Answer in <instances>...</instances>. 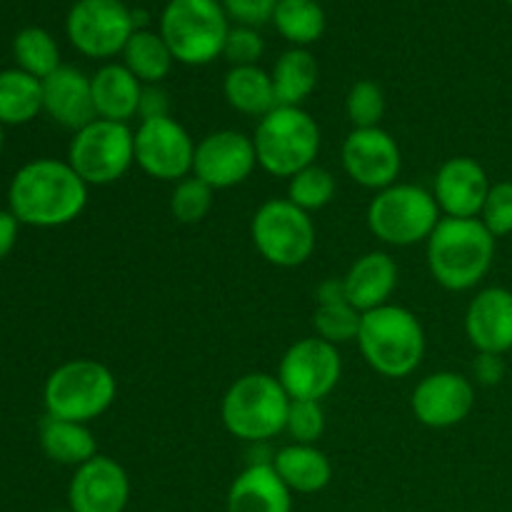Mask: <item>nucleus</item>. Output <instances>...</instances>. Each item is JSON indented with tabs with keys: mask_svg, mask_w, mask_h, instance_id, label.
Listing matches in <instances>:
<instances>
[{
	"mask_svg": "<svg viewBox=\"0 0 512 512\" xmlns=\"http://www.w3.org/2000/svg\"><path fill=\"white\" fill-rule=\"evenodd\" d=\"M90 185L68 160L38 158L13 175L8 188L10 213L33 228H60L83 215Z\"/></svg>",
	"mask_w": 512,
	"mask_h": 512,
	"instance_id": "nucleus-1",
	"label": "nucleus"
},
{
	"mask_svg": "<svg viewBox=\"0 0 512 512\" xmlns=\"http://www.w3.org/2000/svg\"><path fill=\"white\" fill-rule=\"evenodd\" d=\"M495 245L498 240L478 218H443L425 243V260L440 288L465 293L488 278Z\"/></svg>",
	"mask_w": 512,
	"mask_h": 512,
	"instance_id": "nucleus-2",
	"label": "nucleus"
},
{
	"mask_svg": "<svg viewBox=\"0 0 512 512\" xmlns=\"http://www.w3.org/2000/svg\"><path fill=\"white\" fill-rule=\"evenodd\" d=\"M358 348L365 363L383 378H408L425 358V328L413 310L388 303L363 313Z\"/></svg>",
	"mask_w": 512,
	"mask_h": 512,
	"instance_id": "nucleus-3",
	"label": "nucleus"
},
{
	"mask_svg": "<svg viewBox=\"0 0 512 512\" xmlns=\"http://www.w3.org/2000/svg\"><path fill=\"white\" fill-rule=\"evenodd\" d=\"M290 398L270 373L240 375L220 400V420L233 438L260 445L285 433Z\"/></svg>",
	"mask_w": 512,
	"mask_h": 512,
	"instance_id": "nucleus-4",
	"label": "nucleus"
},
{
	"mask_svg": "<svg viewBox=\"0 0 512 512\" xmlns=\"http://www.w3.org/2000/svg\"><path fill=\"white\" fill-rule=\"evenodd\" d=\"M258 168L273 178L290 180L308 165L318 163L320 125L305 108L278 105L258 120L253 133Z\"/></svg>",
	"mask_w": 512,
	"mask_h": 512,
	"instance_id": "nucleus-5",
	"label": "nucleus"
},
{
	"mask_svg": "<svg viewBox=\"0 0 512 512\" xmlns=\"http://www.w3.org/2000/svg\"><path fill=\"white\" fill-rule=\"evenodd\" d=\"M118 398V378L108 365L90 358L68 360L48 375L43 388L45 413L50 418L93 423L108 413Z\"/></svg>",
	"mask_w": 512,
	"mask_h": 512,
	"instance_id": "nucleus-6",
	"label": "nucleus"
},
{
	"mask_svg": "<svg viewBox=\"0 0 512 512\" xmlns=\"http://www.w3.org/2000/svg\"><path fill=\"white\" fill-rule=\"evenodd\" d=\"M228 30L230 20L220 0H168L158 23L175 63L190 68L223 58Z\"/></svg>",
	"mask_w": 512,
	"mask_h": 512,
	"instance_id": "nucleus-7",
	"label": "nucleus"
},
{
	"mask_svg": "<svg viewBox=\"0 0 512 512\" xmlns=\"http://www.w3.org/2000/svg\"><path fill=\"white\" fill-rule=\"evenodd\" d=\"M443 220L433 190L415 183H395L378 190L365 210V223L373 238L390 248H413L428 243Z\"/></svg>",
	"mask_w": 512,
	"mask_h": 512,
	"instance_id": "nucleus-8",
	"label": "nucleus"
},
{
	"mask_svg": "<svg viewBox=\"0 0 512 512\" xmlns=\"http://www.w3.org/2000/svg\"><path fill=\"white\" fill-rule=\"evenodd\" d=\"M250 238L265 263L275 268H300L315 253L318 233L310 213L288 198H270L250 220Z\"/></svg>",
	"mask_w": 512,
	"mask_h": 512,
	"instance_id": "nucleus-9",
	"label": "nucleus"
},
{
	"mask_svg": "<svg viewBox=\"0 0 512 512\" xmlns=\"http://www.w3.org/2000/svg\"><path fill=\"white\" fill-rule=\"evenodd\" d=\"M68 163L88 185H113L135 165V128L95 118L68 145Z\"/></svg>",
	"mask_w": 512,
	"mask_h": 512,
	"instance_id": "nucleus-10",
	"label": "nucleus"
},
{
	"mask_svg": "<svg viewBox=\"0 0 512 512\" xmlns=\"http://www.w3.org/2000/svg\"><path fill=\"white\" fill-rule=\"evenodd\" d=\"M135 30L133 10L123 0H75L65 18L70 45L90 60L118 58Z\"/></svg>",
	"mask_w": 512,
	"mask_h": 512,
	"instance_id": "nucleus-11",
	"label": "nucleus"
},
{
	"mask_svg": "<svg viewBox=\"0 0 512 512\" xmlns=\"http://www.w3.org/2000/svg\"><path fill=\"white\" fill-rule=\"evenodd\" d=\"M195 145L188 128L173 115L140 120L135 128V165L148 178L175 185L193 175Z\"/></svg>",
	"mask_w": 512,
	"mask_h": 512,
	"instance_id": "nucleus-12",
	"label": "nucleus"
},
{
	"mask_svg": "<svg viewBox=\"0 0 512 512\" xmlns=\"http://www.w3.org/2000/svg\"><path fill=\"white\" fill-rule=\"evenodd\" d=\"M340 375H343L340 350L313 335V338L298 340L285 350L275 378L280 380L290 400L323 403L338 388Z\"/></svg>",
	"mask_w": 512,
	"mask_h": 512,
	"instance_id": "nucleus-13",
	"label": "nucleus"
},
{
	"mask_svg": "<svg viewBox=\"0 0 512 512\" xmlns=\"http://www.w3.org/2000/svg\"><path fill=\"white\" fill-rule=\"evenodd\" d=\"M340 163L355 185L378 193L398 183L400 170H403V153H400L398 140L383 125L353 128L343 140Z\"/></svg>",
	"mask_w": 512,
	"mask_h": 512,
	"instance_id": "nucleus-14",
	"label": "nucleus"
},
{
	"mask_svg": "<svg viewBox=\"0 0 512 512\" xmlns=\"http://www.w3.org/2000/svg\"><path fill=\"white\" fill-rule=\"evenodd\" d=\"M258 168L253 135L240 130H213L195 145L193 175L213 190H230L243 185Z\"/></svg>",
	"mask_w": 512,
	"mask_h": 512,
	"instance_id": "nucleus-15",
	"label": "nucleus"
},
{
	"mask_svg": "<svg viewBox=\"0 0 512 512\" xmlns=\"http://www.w3.org/2000/svg\"><path fill=\"white\" fill-rule=\"evenodd\" d=\"M475 408V383L453 370H438L420 380L410 395L415 420L430 430H448L465 423Z\"/></svg>",
	"mask_w": 512,
	"mask_h": 512,
	"instance_id": "nucleus-16",
	"label": "nucleus"
},
{
	"mask_svg": "<svg viewBox=\"0 0 512 512\" xmlns=\"http://www.w3.org/2000/svg\"><path fill=\"white\" fill-rule=\"evenodd\" d=\"M130 503V478L118 460L95 455L75 468L68 485V508L73 512H125Z\"/></svg>",
	"mask_w": 512,
	"mask_h": 512,
	"instance_id": "nucleus-17",
	"label": "nucleus"
},
{
	"mask_svg": "<svg viewBox=\"0 0 512 512\" xmlns=\"http://www.w3.org/2000/svg\"><path fill=\"white\" fill-rule=\"evenodd\" d=\"M490 185L493 183L478 160L455 155L440 165L430 190L443 218H480Z\"/></svg>",
	"mask_w": 512,
	"mask_h": 512,
	"instance_id": "nucleus-18",
	"label": "nucleus"
},
{
	"mask_svg": "<svg viewBox=\"0 0 512 512\" xmlns=\"http://www.w3.org/2000/svg\"><path fill=\"white\" fill-rule=\"evenodd\" d=\"M465 335L478 353L505 355L512 350V290L490 285L465 308Z\"/></svg>",
	"mask_w": 512,
	"mask_h": 512,
	"instance_id": "nucleus-19",
	"label": "nucleus"
},
{
	"mask_svg": "<svg viewBox=\"0 0 512 512\" xmlns=\"http://www.w3.org/2000/svg\"><path fill=\"white\" fill-rule=\"evenodd\" d=\"M43 113H48L60 128L73 133L93 123L98 115H95L90 75L75 65H60L55 73L43 78Z\"/></svg>",
	"mask_w": 512,
	"mask_h": 512,
	"instance_id": "nucleus-20",
	"label": "nucleus"
},
{
	"mask_svg": "<svg viewBox=\"0 0 512 512\" xmlns=\"http://www.w3.org/2000/svg\"><path fill=\"white\" fill-rule=\"evenodd\" d=\"M228 512H293V493L280 480L270 460H253L230 483Z\"/></svg>",
	"mask_w": 512,
	"mask_h": 512,
	"instance_id": "nucleus-21",
	"label": "nucleus"
},
{
	"mask_svg": "<svg viewBox=\"0 0 512 512\" xmlns=\"http://www.w3.org/2000/svg\"><path fill=\"white\" fill-rule=\"evenodd\" d=\"M398 278L400 270L393 255L385 250H370L360 255L343 275L348 303L360 313L383 308L398 290Z\"/></svg>",
	"mask_w": 512,
	"mask_h": 512,
	"instance_id": "nucleus-22",
	"label": "nucleus"
},
{
	"mask_svg": "<svg viewBox=\"0 0 512 512\" xmlns=\"http://www.w3.org/2000/svg\"><path fill=\"white\" fill-rule=\"evenodd\" d=\"M95 115L113 123H133L140 113L145 85L123 63H105L90 75Z\"/></svg>",
	"mask_w": 512,
	"mask_h": 512,
	"instance_id": "nucleus-23",
	"label": "nucleus"
},
{
	"mask_svg": "<svg viewBox=\"0 0 512 512\" xmlns=\"http://www.w3.org/2000/svg\"><path fill=\"white\" fill-rule=\"evenodd\" d=\"M270 463L293 495L323 493L333 480V463L318 445L290 443L280 448Z\"/></svg>",
	"mask_w": 512,
	"mask_h": 512,
	"instance_id": "nucleus-24",
	"label": "nucleus"
},
{
	"mask_svg": "<svg viewBox=\"0 0 512 512\" xmlns=\"http://www.w3.org/2000/svg\"><path fill=\"white\" fill-rule=\"evenodd\" d=\"M38 443L45 458L68 468H80L98 453V440L85 423L45 415L38 425Z\"/></svg>",
	"mask_w": 512,
	"mask_h": 512,
	"instance_id": "nucleus-25",
	"label": "nucleus"
},
{
	"mask_svg": "<svg viewBox=\"0 0 512 512\" xmlns=\"http://www.w3.org/2000/svg\"><path fill=\"white\" fill-rule=\"evenodd\" d=\"M270 78H273V90L278 105L303 108L305 100L318 88V60H315V55L308 48H288L275 60L273 70H270Z\"/></svg>",
	"mask_w": 512,
	"mask_h": 512,
	"instance_id": "nucleus-26",
	"label": "nucleus"
},
{
	"mask_svg": "<svg viewBox=\"0 0 512 512\" xmlns=\"http://www.w3.org/2000/svg\"><path fill=\"white\" fill-rule=\"evenodd\" d=\"M223 95L225 103L235 113L250 115V118H263L270 110L278 108L273 90V78L268 70L260 65H240L230 68L223 78Z\"/></svg>",
	"mask_w": 512,
	"mask_h": 512,
	"instance_id": "nucleus-27",
	"label": "nucleus"
},
{
	"mask_svg": "<svg viewBox=\"0 0 512 512\" xmlns=\"http://www.w3.org/2000/svg\"><path fill=\"white\" fill-rule=\"evenodd\" d=\"M120 58H123L125 68L143 85H160L175 65V58L163 35L150 28L135 30L128 43H125Z\"/></svg>",
	"mask_w": 512,
	"mask_h": 512,
	"instance_id": "nucleus-28",
	"label": "nucleus"
},
{
	"mask_svg": "<svg viewBox=\"0 0 512 512\" xmlns=\"http://www.w3.org/2000/svg\"><path fill=\"white\" fill-rule=\"evenodd\" d=\"M43 113V80L13 68L0 73V123L25 125Z\"/></svg>",
	"mask_w": 512,
	"mask_h": 512,
	"instance_id": "nucleus-29",
	"label": "nucleus"
},
{
	"mask_svg": "<svg viewBox=\"0 0 512 512\" xmlns=\"http://www.w3.org/2000/svg\"><path fill=\"white\" fill-rule=\"evenodd\" d=\"M273 25L293 48H308L323 38L328 18L318 0H280Z\"/></svg>",
	"mask_w": 512,
	"mask_h": 512,
	"instance_id": "nucleus-30",
	"label": "nucleus"
},
{
	"mask_svg": "<svg viewBox=\"0 0 512 512\" xmlns=\"http://www.w3.org/2000/svg\"><path fill=\"white\" fill-rule=\"evenodd\" d=\"M13 55L20 70L33 78L43 80L60 68V48L48 30L30 25L23 28L13 40Z\"/></svg>",
	"mask_w": 512,
	"mask_h": 512,
	"instance_id": "nucleus-31",
	"label": "nucleus"
},
{
	"mask_svg": "<svg viewBox=\"0 0 512 512\" xmlns=\"http://www.w3.org/2000/svg\"><path fill=\"white\" fill-rule=\"evenodd\" d=\"M335 193H338V180H335L333 170L313 163L288 180L285 198L305 213H315V210L328 208L335 200Z\"/></svg>",
	"mask_w": 512,
	"mask_h": 512,
	"instance_id": "nucleus-32",
	"label": "nucleus"
},
{
	"mask_svg": "<svg viewBox=\"0 0 512 512\" xmlns=\"http://www.w3.org/2000/svg\"><path fill=\"white\" fill-rule=\"evenodd\" d=\"M360 320H363V313L355 310L348 300H340V303L315 305L313 328L320 340L340 348V345L358 340Z\"/></svg>",
	"mask_w": 512,
	"mask_h": 512,
	"instance_id": "nucleus-33",
	"label": "nucleus"
},
{
	"mask_svg": "<svg viewBox=\"0 0 512 512\" xmlns=\"http://www.w3.org/2000/svg\"><path fill=\"white\" fill-rule=\"evenodd\" d=\"M215 190L205 185L203 180L188 175V178L178 180L170 193V215L183 225H198L208 218L210 208H213Z\"/></svg>",
	"mask_w": 512,
	"mask_h": 512,
	"instance_id": "nucleus-34",
	"label": "nucleus"
},
{
	"mask_svg": "<svg viewBox=\"0 0 512 512\" xmlns=\"http://www.w3.org/2000/svg\"><path fill=\"white\" fill-rule=\"evenodd\" d=\"M345 115L353 128H380L385 115V93L375 80H358L345 95Z\"/></svg>",
	"mask_w": 512,
	"mask_h": 512,
	"instance_id": "nucleus-35",
	"label": "nucleus"
},
{
	"mask_svg": "<svg viewBox=\"0 0 512 512\" xmlns=\"http://www.w3.org/2000/svg\"><path fill=\"white\" fill-rule=\"evenodd\" d=\"M285 433L300 445H318L325 433V410L315 400H290Z\"/></svg>",
	"mask_w": 512,
	"mask_h": 512,
	"instance_id": "nucleus-36",
	"label": "nucleus"
},
{
	"mask_svg": "<svg viewBox=\"0 0 512 512\" xmlns=\"http://www.w3.org/2000/svg\"><path fill=\"white\" fill-rule=\"evenodd\" d=\"M478 220L493 233L495 240L512 235V180H500V183L490 185Z\"/></svg>",
	"mask_w": 512,
	"mask_h": 512,
	"instance_id": "nucleus-37",
	"label": "nucleus"
},
{
	"mask_svg": "<svg viewBox=\"0 0 512 512\" xmlns=\"http://www.w3.org/2000/svg\"><path fill=\"white\" fill-rule=\"evenodd\" d=\"M265 53V40L258 28H245V25H230L228 38L223 45V58L228 60L230 68L240 65H258Z\"/></svg>",
	"mask_w": 512,
	"mask_h": 512,
	"instance_id": "nucleus-38",
	"label": "nucleus"
},
{
	"mask_svg": "<svg viewBox=\"0 0 512 512\" xmlns=\"http://www.w3.org/2000/svg\"><path fill=\"white\" fill-rule=\"evenodd\" d=\"M280 0H220L230 23L245 25V28H260L273 23V13Z\"/></svg>",
	"mask_w": 512,
	"mask_h": 512,
	"instance_id": "nucleus-39",
	"label": "nucleus"
},
{
	"mask_svg": "<svg viewBox=\"0 0 512 512\" xmlns=\"http://www.w3.org/2000/svg\"><path fill=\"white\" fill-rule=\"evenodd\" d=\"M505 358L503 355L493 353H478V358L473 360V380L483 388H493L500 385L505 378Z\"/></svg>",
	"mask_w": 512,
	"mask_h": 512,
	"instance_id": "nucleus-40",
	"label": "nucleus"
},
{
	"mask_svg": "<svg viewBox=\"0 0 512 512\" xmlns=\"http://www.w3.org/2000/svg\"><path fill=\"white\" fill-rule=\"evenodd\" d=\"M170 115V95L165 93L163 85H145L143 98H140V120L165 118Z\"/></svg>",
	"mask_w": 512,
	"mask_h": 512,
	"instance_id": "nucleus-41",
	"label": "nucleus"
},
{
	"mask_svg": "<svg viewBox=\"0 0 512 512\" xmlns=\"http://www.w3.org/2000/svg\"><path fill=\"white\" fill-rule=\"evenodd\" d=\"M18 218H15L10 210H0V260L5 255H10V250L15 248V240H18Z\"/></svg>",
	"mask_w": 512,
	"mask_h": 512,
	"instance_id": "nucleus-42",
	"label": "nucleus"
},
{
	"mask_svg": "<svg viewBox=\"0 0 512 512\" xmlns=\"http://www.w3.org/2000/svg\"><path fill=\"white\" fill-rule=\"evenodd\" d=\"M340 300H348L345 295V283L343 278H328L315 288V305L325 303H340Z\"/></svg>",
	"mask_w": 512,
	"mask_h": 512,
	"instance_id": "nucleus-43",
	"label": "nucleus"
},
{
	"mask_svg": "<svg viewBox=\"0 0 512 512\" xmlns=\"http://www.w3.org/2000/svg\"><path fill=\"white\" fill-rule=\"evenodd\" d=\"M3 143H5V135H3V123H0V153H3Z\"/></svg>",
	"mask_w": 512,
	"mask_h": 512,
	"instance_id": "nucleus-44",
	"label": "nucleus"
},
{
	"mask_svg": "<svg viewBox=\"0 0 512 512\" xmlns=\"http://www.w3.org/2000/svg\"><path fill=\"white\" fill-rule=\"evenodd\" d=\"M50 512H73L70 508H65V510H50Z\"/></svg>",
	"mask_w": 512,
	"mask_h": 512,
	"instance_id": "nucleus-45",
	"label": "nucleus"
},
{
	"mask_svg": "<svg viewBox=\"0 0 512 512\" xmlns=\"http://www.w3.org/2000/svg\"><path fill=\"white\" fill-rule=\"evenodd\" d=\"M373 512H390V510H373Z\"/></svg>",
	"mask_w": 512,
	"mask_h": 512,
	"instance_id": "nucleus-46",
	"label": "nucleus"
},
{
	"mask_svg": "<svg viewBox=\"0 0 512 512\" xmlns=\"http://www.w3.org/2000/svg\"><path fill=\"white\" fill-rule=\"evenodd\" d=\"M508 3H510V5H512V0H508Z\"/></svg>",
	"mask_w": 512,
	"mask_h": 512,
	"instance_id": "nucleus-47",
	"label": "nucleus"
}]
</instances>
